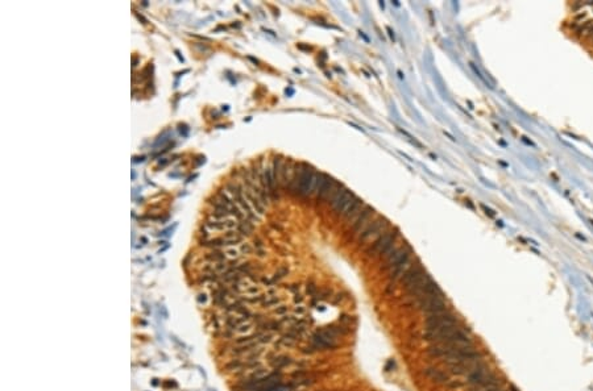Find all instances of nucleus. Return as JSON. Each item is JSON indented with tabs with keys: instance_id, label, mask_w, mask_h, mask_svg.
<instances>
[{
	"instance_id": "obj_14",
	"label": "nucleus",
	"mask_w": 593,
	"mask_h": 391,
	"mask_svg": "<svg viewBox=\"0 0 593 391\" xmlns=\"http://www.w3.org/2000/svg\"><path fill=\"white\" fill-rule=\"evenodd\" d=\"M307 315V308L303 306V304H297L294 308V311H293V316H294L297 320H303L305 317H306Z\"/></svg>"
},
{
	"instance_id": "obj_16",
	"label": "nucleus",
	"mask_w": 593,
	"mask_h": 391,
	"mask_svg": "<svg viewBox=\"0 0 593 391\" xmlns=\"http://www.w3.org/2000/svg\"><path fill=\"white\" fill-rule=\"evenodd\" d=\"M287 313H289V308H287L286 306H283V304H281V306H278V307L275 308V315L277 316V317H279V320L283 319V317H286Z\"/></svg>"
},
{
	"instance_id": "obj_11",
	"label": "nucleus",
	"mask_w": 593,
	"mask_h": 391,
	"mask_svg": "<svg viewBox=\"0 0 593 391\" xmlns=\"http://www.w3.org/2000/svg\"><path fill=\"white\" fill-rule=\"evenodd\" d=\"M293 363V359L287 355H277L271 359V365L275 370H282L285 367L290 366Z\"/></svg>"
},
{
	"instance_id": "obj_9",
	"label": "nucleus",
	"mask_w": 593,
	"mask_h": 391,
	"mask_svg": "<svg viewBox=\"0 0 593 391\" xmlns=\"http://www.w3.org/2000/svg\"><path fill=\"white\" fill-rule=\"evenodd\" d=\"M355 197H356V195H355L351 190L344 187L342 193H340V195H339L334 200V203L331 204V207H332V209H334L335 212L343 216V213L346 212V209L350 207Z\"/></svg>"
},
{
	"instance_id": "obj_13",
	"label": "nucleus",
	"mask_w": 593,
	"mask_h": 391,
	"mask_svg": "<svg viewBox=\"0 0 593 391\" xmlns=\"http://www.w3.org/2000/svg\"><path fill=\"white\" fill-rule=\"evenodd\" d=\"M224 256H226V258L230 261H237V258L240 257V254H241V252H240V249H236L234 248V246H227V248L224 249Z\"/></svg>"
},
{
	"instance_id": "obj_15",
	"label": "nucleus",
	"mask_w": 593,
	"mask_h": 391,
	"mask_svg": "<svg viewBox=\"0 0 593 391\" xmlns=\"http://www.w3.org/2000/svg\"><path fill=\"white\" fill-rule=\"evenodd\" d=\"M295 387L294 385L291 383V385H281V383H278V385H276V386L271 387V389H268V390L265 391H294Z\"/></svg>"
},
{
	"instance_id": "obj_17",
	"label": "nucleus",
	"mask_w": 593,
	"mask_h": 391,
	"mask_svg": "<svg viewBox=\"0 0 593 391\" xmlns=\"http://www.w3.org/2000/svg\"><path fill=\"white\" fill-rule=\"evenodd\" d=\"M253 246H252L251 244H248V242H243L241 244V246H240V252H241V254H245V256H248V254H251V253H253Z\"/></svg>"
},
{
	"instance_id": "obj_1",
	"label": "nucleus",
	"mask_w": 593,
	"mask_h": 391,
	"mask_svg": "<svg viewBox=\"0 0 593 391\" xmlns=\"http://www.w3.org/2000/svg\"><path fill=\"white\" fill-rule=\"evenodd\" d=\"M414 302L415 308L426 316L438 315V313H442V312L450 310L448 304H447V298L443 294V291L439 292V294L422 296V298H419Z\"/></svg>"
},
{
	"instance_id": "obj_22",
	"label": "nucleus",
	"mask_w": 593,
	"mask_h": 391,
	"mask_svg": "<svg viewBox=\"0 0 593 391\" xmlns=\"http://www.w3.org/2000/svg\"><path fill=\"white\" fill-rule=\"evenodd\" d=\"M175 54H177V57H178V59L181 61V62H183V58L179 55V51H175Z\"/></svg>"
},
{
	"instance_id": "obj_8",
	"label": "nucleus",
	"mask_w": 593,
	"mask_h": 391,
	"mask_svg": "<svg viewBox=\"0 0 593 391\" xmlns=\"http://www.w3.org/2000/svg\"><path fill=\"white\" fill-rule=\"evenodd\" d=\"M422 373L427 379H430L431 382L438 383V385H444V386H446L447 383L450 382L451 379H452V377H454V375L450 374V371L448 370H443V369L436 366L426 367V369H423Z\"/></svg>"
},
{
	"instance_id": "obj_12",
	"label": "nucleus",
	"mask_w": 593,
	"mask_h": 391,
	"mask_svg": "<svg viewBox=\"0 0 593 391\" xmlns=\"http://www.w3.org/2000/svg\"><path fill=\"white\" fill-rule=\"evenodd\" d=\"M253 229H255V227L252 224V220L245 219V220L243 221H239V225H237V229H236V231H237L240 235H243V236H249V235L253 232Z\"/></svg>"
},
{
	"instance_id": "obj_21",
	"label": "nucleus",
	"mask_w": 593,
	"mask_h": 391,
	"mask_svg": "<svg viewBox=\"0 0 593 391\" xmlns=\"http://www.w3.org/2000/svg\"><path fill=\"white\" fill-rule=\"evenodd\" d=\"M144 159H145V157H140V158L139 157H135V158H133V161H135V162H139V161L143 162Z\"/></svg>"
},
{
	"instance_id": "obj_23",
	"label": "nucleus",
	"mask_w": 593,
	"mask_h": 391,
	"mask_svg": "<svg viewBox=\"0 0 593 391\" xmlns=\"http://www.w3.org/2000/svg\"><path fill=\"white\" fill-rule=\"evenodd\" d=\"M135 178H136V173H135V171H132V179L135 181Z\"/></svg>"
},
{
	"instance_id": "obj_2",
	"label": "nucleus",
	"mask_w": 593,
	"mask_h": 391,
	"mask_svg": "<svg viewBox=\"0 0 593 391\" xmlns=\"http://www.w3.org/2000/svg\"><path fill=\"white\" fill-rule=\"evenodd\" d=\"M411 254H413V249L409 245H403V246L393 245L388 252H385L381 256L385 260L384 270H392V269L398 266V265L409 262V261H411Z\"/></svg>"
},
{
	"instance_id": "obj_5",
	"label": "nucleus",
	"mask_w": 593,
	"mask_h": 391,
	"mask_svg": "<svg viewBox=\"0 0 593 391\" xmlns=\"http://www.w3.org/2000/svg\"><path fill=\"white\" fill-rule=\"evenodd\" d=\"M386 228H388V221H386L385 219H382V217L374 219V220L370 221L369 224L365 227V229L358 235V242H366V241H369L372 237L381 236V232L382 231H385Z\"/></svg>"
},
{
	"instance_id": "obj_7",
	"label": "nucleus",
	"mask_w": 593,
	"mask_h": 391,
	"mask_svg": "<svg viewBox=\"0 0 593 391\" xmlns=\"http://www.w3.org/2000/svg\"><path fill=\"white\" fill-rule=\"evenodd\" d=\"M426 270H425V268L422 266V264L421 262H417L415 265H411L410 269L407 270L405 274H403V276L401 278V284L403 286V288L405 290H407L409 287H411L413 284L417 282V280H419L421 278H422L425 274H426Z\"/></svg>"
},
{
	"instance_id": "obj_10",
	"label": "nucleus",
	"mask_w": 593,
	"mask_h": 391,
	"mask_svg": "<svg viewBox=\"0 0 593 391\" xmlns=\"http://www.w3.org/2000/svg\"><path fill=\"white\" fill-rule=\"evenodd\" d=\"M364 207H365V204H364V201H362L361 199H360V197L356 196L354 199V201L351 203L350 207H348V208L346 209V212L343 213V217H344V219H346L347 221L351 220V219H352V217H354V216H356V215H357V213L360 212V211H361V209L364 208Z\"/></svg>"
},
{
	"instance_id": "obj_3",
	"label": "nucleus",
	"mask_w": 593,
	"mask_h": 391,
	"mask_svg": "<svg viewBox=\"0 0 593 391\" xmlns=\"http://www.w3.org/2000/svg\"><path fill=\"white\" fill-rule=\"evenodd\" d=\"M460 323L462 321L458 317V315L454 313L451 310H448V311H444L442 313H438V315L427 316L426 321H425V332L440 331V329L452 327V325H456V324Z\"/></svg>"
},
{
	"instance_id": "obj_18",
	"label": "nucleus",
	"mask_w": 593,
	"mask_h": 391,
	"mask_svg": "<svg viewBox=\"0 0 593 391\" xmlns=\"http://www.w3.org/2000/svg\"><path fill=\"white\" fill-rule=\"evenodd\" d=\"M167 141H169V134L161 136V137H158V140L155 142V148H157V146H159V145H163V144Z\"/></svg>"
},
{
	"instance_id": "obj_19",
	"label": "nucleus",
	"mask_w": 593,
	"mask_h": 391,
	"mask_svg": "<svg viewBox=\"0 0 593 391\" xmlns=\"http://www.w3.org/2000/svg\"><path fill=\"white\" fill-rule=\"evenodd\" d=\"M206 300H207V296H206V294H199V296H198V302H199V303H206Z\"/></svg>"
},
{
	"instance_id": "obj_6",
	"label": "nucleus",
	"mask_w": 593,
	"mask_h": 391,
	"mask_svg": "<svg viewBox=\"0 0 593 391\" xmlns=\"http://www.w3.org/2000/svg\"><path fill=\"white\" fill-rule=\"evenodd\" d=\"M374 209L372 208V207H369V205H365L364 208L360 211V212L356 215V216H354L351 220H348V223H350V225L352 227V231H354V235L355 236H358L360 233L365 229V227L370 223V217H372V215H373Z\"/></svg>"
},
{
	"instance_id": "obj_4",
	"label": "nucleus",
	"mask_w": 593,
	"mask_h": 391,
	"mask_svg": "<svg viewBox=\"0 0 593 391\" xmlns=\"http://www.w3.org/2000/svg\"><path fill=\"white\" fill-rule=\"evenodd\" d=\"M398 238V231H388L384 232L381 236H378L374 242L370 245L369 248L366 249V256L376 257L380 256L385 252H388L393 245H395V241Z\"/></svg>"
},
{
	"instance_id": "obj_20",
	"label": "nucleus",
	"mask_w": 593,
	"mask_h": 391,
	"mask_svg": "<svg viewBox=\"0 0 593 391\" xmlns=\"http://www.w3.org/2000/svg\"><path fill=\"white\" fill-rule=\"evenodd\" d=\"M481 208H482V209H485L486 215H489V216H492V217L494 216V212H493V211H492V209H489V208H486V207H485V205H484V204H481Z\"/></svg>"
}]
</instances>
